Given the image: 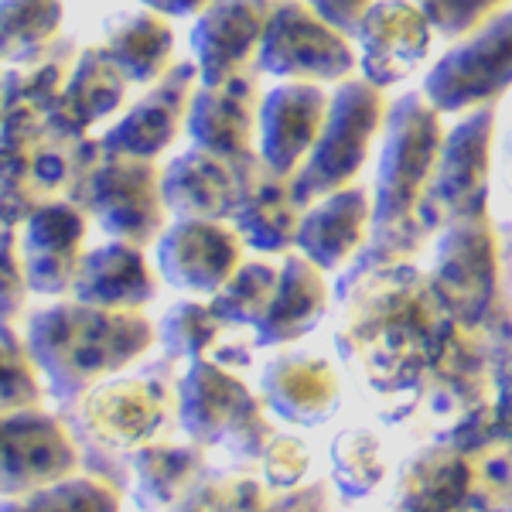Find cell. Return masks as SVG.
Returning <instances> with one entry per match:
<instances>
[{"instance_id":"ac0fdd59","label":"cell","mask_w":512,"mask_h":512,"mask_svg":"<svg viewBox=\"0 0 512 512\" xmlns=\"http://www.w3.org/2000/svg\"><path fill=\"white\" fill-rule=\"evenodd\" d=\"M130 96V82L103 45H82L79 62L62 96L45 110L48 134L86 137L110 117H120Z\"/></svg>"},{"instance_id":"7bdbcfd3","label":"cell","mask_w":512,"mask_h":512,"mask_svg":"<svg viewBox=\"0 0 512 512\" xmlns=\"http://www.w3.org/2000/svg\"><path fill=\"white\" fill-rule=\"evenodd\" d=\"M7 117V96H4V65H0V123Z\"/></svg>"},{"instance_id":"e0dca14e","label":"cell","mask_w":512,"mask_h":512,"mask_svg":"<svg viewBox=\"0 0 512 512\" xmlns=\"http://www.w3.org/2000/svg\"><path fill=\"white\" fill-rule=\"evenodd\" d=\"M304 205L294 198V185L287 175H277L263 164L260 154L243 158V185L229 222L250 250L260 253H287L301 229Z\"/></svg>"},{"instance_id":"7a4b0ae2","label":"cell","mask_w":512,"mask_h":512,"mask_svg":"<svg viewBox=\"0 0 512 512\" xmlns=\"http://www.w3.org/2000/svg\"><path fill=\"white\" fill-rule=\"evenodd\" d=\"M178 424L198 448L222 444L239 458H263L277 431L263 414V400L226 366L192 359L178 379Z\"/></svg>"},{"instance_id":"836d02e7","label":"cell","mask_w":512,"mask_h":512,"mask_svg":"<svg viewBox=\"0 0 512 512\" xmlns=\"http://www.w3.org/2000/svg\"><path fill=\"white\" fill-rule=\"evenodd\" d=\"M226 321L212 311L209 301H178L158 325V342L171 359H202L219 345Z\"/></svg>"},{"instance_id":"9a60e30c","label":"cell","mask_w":512,"mask_h":512,"mask_svg":"<svg viewBox=\"0 0 512 512\" xmlns=\"http://www.w3.org/2000/svg\"><path fill=\"white\" fill-rule=\"evenodd\" d=\"M277 4L280 0H216L198 14L192 52L202 82H222L236 72L256 69V52Z\"/></svg>"},{"instance_id":"4fadbf2b","label":"cell","mask_w":512,"mask_h":512,"mask_svg":"<svg viewBox=\"0 0 512 512\" xmlns=\"http://www.w3.org/2000/svg\"><path fill=\"white\" fill-rule=\"evenodd\" d=\"M260 69H246L222 82H198L192 106H188L185 134L192 147L212 151L219 158H243L256 151L260 130Z\"/></svg>"},{"instance_id":"7402d4cb","label":"cell","mask_w":512,"mask_h":512,"mask_svg":"<svg viewBox=\"0 0 512 512\" xmlns=\"http://www.w3.org/2000/svg\"><path fill=\"white\" fill-rule=\"evenodd\" d=\"M434 291L461 318H478L495 291V243L478 222H461L441 243Z\"/></svg>"},{"instance_id":"5b68a950","label":"cell","mask_w":512,"mask_h":512,"mask_svg":"<svg viewBox=\"0 0 512 512\" xmlns=\"http://www.w3.org/2000/svg\"><path fill=\"white\" fill-rule=\"evenodd\" d=\"M256 69L287 82H342L355 69L352 41L304 0H280L256 52Z\"/></svg>"},{"instance_id":"3957f363","label":"cell","mask_w":512,"mask_h":512,"mask_svg":"<svg viewBox=\"0 0 512 512\" xmlns=\"http://www.w3.org/2000/svg\"><path fill=\"white\" fill-rule=\"evenodd\" d=\"M386 103L383 86L369 79H342L328 103L325 127L318 134V144L311 147L308 161L291 178L294 198L308 209L318 198L338 192L359 175L369 158L376 134L383 130Z\"/></svg>"},{"instance_id":"ffe728a7","label":"cell","mask_w":512,"mask_h":512,"mask_svg":"<svg viewBox=\"0 0 512 512\" xmlns=\"http://www.w3.org/2000/svg\"><path fill=\"white\" fill-rule=\"evenodd\" d=\"M48 137L45 113L31 106H7L0 123V226L21 229L48 198L38 185V154Z\"/></svg>"},{"instance_id":"52a82bcc","label":"cell","mask_w":512,"mask_h":512,"mask_svg":"<svg viewBox=\"0 0 512 512\" xmlns=\"http://www.w3.org/2000/svg\"><path fill=\"white\" fill-rule=\"evenodd\" d=\"M512 82V11L468 31L431 69L424 96L434 110L458 113L489 103Z\"/></svg>"},{"instance_id":"484cf974","label":"cell","mask_w":512,"mask_h":512,"mask_svg":"<svg viewBox=\"0 0 512 512\" xmlns=\"http://www.w3.org/2000/svg\"><path fill=\"white\" fill-rule=\"evenodd\" d=\"M99 45L110 52L117 69L127 76L130 89H147L175 65L171 18L151 11V7H137V11H123L117 18H110L103 24Z\"/></svg>"},{"instance_id":"9c48e42d","label":"cell","mask_w":512,"mask_h":512,"mask_svg":"<svg viewBox=\"0 0 512 512\" xmlns=\"http://www.w3.org/2000/svg\"><path fill=\"white\" fill-rule=\"evenodd\" d=\"M79 465L72 434L41 407L0 414V495H24L59 482Z\"/></svg>"},{"instance_id":"30bf717a","label":"cell","mask_w":512,"mask_h":512,"mask_svg":"<svg viewBox=\"0 0 512 512\" xmlns=\"http://www.w3.org/2000/svg\"><path fill=\"white\" fill-rule=\"evenodd\" d=\"M198 65L195 59H181L171 65L168 72L147 86V93L130 103L120 113V120H113L103 130V144L110 154H134V158H151L158 161L164 151L181 137L188 123V106L198 89Z\"/></svg>"},{"instance_id":"4dcf8cb0","label":"cell","mask_w":512,"mask_h":512,"mask_svg":"<svg viewBox=\"0 0 512 512\" xmlns=\"http://www.w3.org/2000/svg\"><path fill=\"white\" fill-rule=\"evenodd\" d=\"M62 0H0V65H14L62 35Z\"/></svg>"},{"instance_id":"4316f807","label":"cell","mask_w":512,"mask_h":512,"mask_svg":"<svg viewBox=\"0 0 512 512\" xmlns=\"http://www.w3.org/2000/svg\"><path fill=\"white\" fill-rule=\"evenodd\" d=\"M489 140H492V113H475L468 123L448 137L437 161L434 192L444 205L465 212L468 202H475L489 178Z\"/></svg>"},{"instance_id":"d4e9b609","label":"cell","mask_w":512,"mask_h":512,"mask_svg":"<svg viewBox=\"0 0 512 512\" xmlns=\"http://www.w3.org/2000/svg\"><path fill=\"white\" fill-rule=\"evenodd\" d=\"M263 407L291 424H321L338 403V376L318 355H277L263 369Z\"/></svg>"},{"instance_id":"8d00e7d4","label":"cell","mask_w":512,"mask_h":512,"mask_svg":"<svg viewBox=\"0 0 512 512\" xmlns=\"http://www.w3.org/2000/svg\"><path fill=\"white\" fill-rule=\"evenodd\" d=\"M468 506L475 512H512V448L472 454Z\"/></svg>"},{"instance_id":"ba28073f","label":"cell","mask_w":512,"mask_h":512,"mask_svg":"<svg viewBox=\"0 0 512 512\" xmlns=\"http://www.w3.org/2000/svg\"><path fill=\"white\" fill-rule=\"evenodd\" d=\"M246 243L229 219H175L158 236V274L171 287L212 297L243 263Z\"/></svg>"},{"instance_id":"1f68e13d","label":"cell","mask_w":512,"mask_h":512,"mask_svg":"<svg viewBox=\"0 0 512 512\" xmlns=\"http://www.w3.org/2000/svg\"><path fill=\"white\" fill-rule=\"evenodd\" d=\"M280 263L270 260H243L236 274L209 297L212 311L236 328H256L263 311L270 308V297L277 291Z\"/></svg>"},{"instance_id":"d6a6232c","label":"cell","mask_w":512,"mask_h":512,"mask_svg":"<svg viewBox=\"0 0 512 512\" xmlns=\"http://www.w3.org/2000/svg\"><path fill=\"white\" fill-rule=\"evenodd\" d=\"M0 512H120V495L96 478L65 475L24 495H7Z\"/></svg>"},{"instance_id":"f546056e","label":"cell","mask_w":512,"mask_h":512,"mask_svg":"<svg viewBox=\"0 0 512 512\" xmlns=\"http://www.w3.org/2000/svg\"><path fill=\"white\" fill-rule=\"evenodd\" d=\"M82 45L72 35L52 38L45 48H38L28 59L4 65V96L7 106H31L45 113L62 96L65 82L79 62Z\"/></svg>"},{"instance_id":"60d3db41","label":"cell","mask_w":512,"mask_h":512,"mask_svg":"<svg viewBox=\"0 0 512 512\" xmlns=\"http://www.w3.org/2000/svg\"><path fill=\"white\" fill-rule=\"evenodd\" d=\"M318 18H325L335 31H342L345 38H355V28L366 18V11L376 0H304Z\"/></svg>"},{"instance_id":"cb8c5ba5","label":"cell","mask_w":512,"mask_h":512,"mask_svg":"<svg viewBox=\"0 0 512 512\" xmlns=\"http://www.w3.org/2000/svg\"><path fill=\"white\" fill-rule=\"evenodd\" d=\"M328 311V284L325 270L311 263L304 253H287L280 260L277 291L270 308L256 321V345H287L308 335Z\"/></svg>"},{"instance_id":"277c9868","label":"cell","mask_w":512,"mask_h":512,"mask_svg":"<svg viewBox=\"0 0 512 512\" xmlns=\"http://www.w3.org/2000/svg\"><path fill=\"white\" fill-rule=\"evenodd\" d=\"M383 154H379L373 222L393 226L417 205L424 185L437 175L441 161V120L427 96H403L386 113Z\"/></svg>"},{"instance_id":"6da1fadb","label":"cell","mask_w":512,"mask_h":512,"mask_svg":"<svg viewBox=\"0 0 512 512\" xmlns=\"http://www.w3.org/2000/svg\"><path fill=\"white\" fill-rule=\"evenodd\" d=\"M158 325L144 308H96L59 297L24 321V345L55 400H79L144 355Z\"/></svg>"},{"instance_id":"ab89813d","label":"cell","mask_w":512,"mask_h":512,"mask_svg":"<svg viewBox=\"0 0 512 512\" xmlns=\"http://www.w3.org/2000/svg\"><path fill=\"white\" fill-rule=\"evenodd\" d=\"M263 475L274 489H294L308 472V448L294 437H274L263 451Z\"/></svg>"},{"instance_id":"74e56055","label":"cell","mask_w":512,"mask_h":512,"mask_svg":"<svg viewBox=\"0 0 512 512\" xmlns=\"http://www.w3.org/2000/svg\"><path fill=\"white\" fill-rule=\"evenodd\" d=\"M41 400H45V383L31 362L28 345L0 342V414L41 407Z\"/></svg>"},{"instance_id":"8992f818","label":"cell","mask_w":512,"mask_h":512,"mask_svg":"<svg viewBox=\"0 0 512 512\" xmlns=\"http://www.w3.org/2000/svg\"><path fill=\"white\" fill-rule=\"evenodd\" d=\"M168 219L171 212L161 192V164L106 151L93 181L89 222H96L110 239H123V243L147 250L168 229Z\"/></svg>"},{"instance_id":"5bb4252c","label":"cell","mask_w":512,"mask_h":512,"mask_svg":"<svg viewBox=\"0 0 512 512\" xmlns=\"http://www.w3.org/2000/svg\"><path fill=\"white\" fill-rule=\"evenodd\" d=\"M332 93L318 82H280L260 103V130H256V154L277 175L294 178L308 161L311 147L325 127Z\"/></svg>"},{"instance_id":"d6986e66","label":"cell","mask_w":512,"mask_h":512,"mask_svg":"<svg viewBox=\"0 0 512 512\" xmlns=\"http://www.w3.org/2000/svg\"><path fill=\"white\" fill-rule=\"evenodd\" d=\"M253 154V151H250ZM246 158V154H243ZM243 158L188 147L161 168L164 205L175 219H229L243 185Z\"/></svg>"},{"instance_id":"f1b7e54d","label":"cell","mask_w":512,"mask_h":512,"mask_svg":"<svg viewBox=\"0 0 512 512\" xmlns=\"http://www.w3.org/2000/svg\"><path fill=\"white\" fill-rule=\"evenodd\" d=\"M106 158L103 137H55L48 134L38 154V185L48 198H65L79 205L89 216V198H93V181L99 164Z\"/></svg>"},{"instance_id":"2e32d148","label":"cell","mask_w":512,"mask_h":512,"mask_svg":"<svg viewBox=\"0 0 512 512\" xmlns=\"http://www.w3.org/2000/svg\"><path fill=\"white\" fill-rule=\"evenodd\" d=\"M431 24L410 0H376L355 28L362 76L376 86L407 79L431 48Z\"/></svg>"},{"instance_id":"f35d334b","label":"cell","mask_w":512,"mask_h":512,"mask_svg":"<svg viewBox=\"0 0 512 512\" xmlns=\"http://www.w3.org/2000/svg\"><path fill=\"white\" fill-rule=\"evenodd\" d=\"M410 4L420 7L434 31L448 38H465L468 31L492 18L502 0H410Z\"/></svg>"},{"instance_id":"ee69618b","label":"cell","mask_w":512,"mask_h":512,"mask_svg":"<svg viewBox=\"0 0 512 512\" xmlns=\"http://www.w3.org/2000/svg\"><path fill=\"white\" fill-rule=\"evenodd\" d=\"M0 229H4V226H0Z\"/></svg>"},{"instance_id":"603a6c76","label":"cell","mask_w":512,"mask_h":512,"mask_svg":"<svg viewBox=\"0 0 512 512\" xmlns=\"http://www.w3.org/2000/svg\"><path fill=\"white\" fill-rule=\"evenodd\" d=\"M369 219H373V205L366 192L345 185L304 209L294 246L321 270H338L359 253Z\"/></svg>"},{"instance_id":"e575fe53","label":"cell","mask_w":512,"mask_h":512,"mask_svg":"<svg viewBox=\"0 0 512 512\" xmlns=\"http://www.w3.org/2000/svg\"><path fill=\"white\" fill-rule=\"evenodd\" d=\"M335 465V485L345 499H362L386 478L383 448L369 431H345L335 437L332 448Z\"/></svg>"},{"instance_id":"7c38bea8","label":"cell","mask_w":512,"mask_h":512,"mask_svg":"<svg viewBox=\"0 0 512 512\" xmlns=\"http://www.w3.org/2000/svg\"><path fill=\"white\" fill-rule=\"evenodd\" d=\"M89 216L79 205L52 198L21 226V256L31 294L72 297L79 263L86 256Z\"/></svg>"},{"instance_id":"44dd1931","label":"cell","mask_w":512,"mask_h":512,"mask_svg":"<svg viewBox=\"0 0 512 512\" xmlns=\"http://www.w3.org/2000/svg\"><path fill=\"white\" fill-rule=\"evenodd\" d=\"M158 291L161 280L147 263V253L134 243L110 239L82 256L72 297L96 308H147Z\"/></svg>"},{"instance_id":"8fae6325","label":"cell","mask_w":512,"mask_h":512,"mask_svg":"<svg viewBox=\"0 0 512 512\" xmlns=\"http://www.w3.org/2000/svg\"><path fill=\"white\" fill-rule=\"evenodd\" d=\"M171 396L161 383L144 376L103 379L79 396V420L99 444L117 451L151 444L168 420Z\"/></svg>"},{"instance_id":"83f0119b","label":"cell","mask_w":512,"mask_h":512,"mask_svg":"<svg viewBox=\"0 0 512 512\" xmlns=\"http://www.w3.org/2000/svg\"><path fill=\"white\" fill-rule=\"evenodd\" d=\"M134 495L147 512H168L192 495L202 475V451L178 444H140L130 454Z\"/></svg>"},{"instance_id":"d590c367","label":"cell","mask_w":512,"mask_h":512,"mask_svg":"<svg viewBox=\"0 0 512 512\" xmlns=\"http://www.w3.org/2000/svg\"><path fill=\"white\" fill-rule=\"evenodd\" d=\"M28 274H24L21 256V229H0V342L24 345V328L28 321Z\"/></svg>"},{"instance_id":"b9f144b4","label":"cell","mask_w":512,"mask_h":512,"mask_svg":"<svg viewBox=\"0 0 512 512\" xmlns=\"http://www.w3.org/2000/svg\"><path fill=\"white\" fill-rule=\"evenodd\" d=\"M140 4L164 14V18H198V14L216 4V0H140Z\"/></svg>"}]
</instances>
